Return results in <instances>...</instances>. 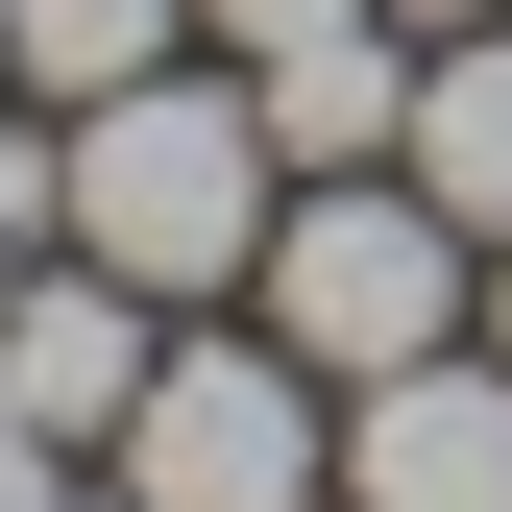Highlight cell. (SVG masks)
Listing matches in <instances>:
<instances>
[{
    "label": "cell",
    "instance_id": "10",
    "mask_svg": "<svg viewBox=\"0 0 512 512\" xmlns=\"http://www.w3.org/2000/svg\"><path fill=\"white\" fill-rule=\"evenodd\" d=\"M220 49H293V25H366V0H196Z\"/></svg>",
    "mask_w": 512,
    "mask_h": 512
},
{
    "label": "cell",
    "instance_id": "14",
    "mask_svg": "<svg viewBox=\"0 0 512 512\" xmlns=\"http://www.w3.org/2000/svg\"><path fill=\"white\" fill-rule=\"evenodd\" d=\"M74 512H147V488H74Z\"/></svg>",
    "mask_w": 512,
    "mask_h": 512
},
{
    "label": "cell",
    "instance_id": "5",
    "mask_svg": "<svg viewBox=\"0 0 512 512\" xmlns=\"http://www.w3.org/2000/svg\"><path fill=\"white\" fill-rule=\"evenodd\" d=\"M342 512H512V366L488 342L366 366V391H342Z\"/></svg>",
    "mask_w": 512,
    "mask_h": 512
},
{
    "label": "cell",
    "instance_id": "12",
    "mask_svg": "<svg viewBox=\"0 0 512 512\" xmlns=\"http://www.w3.org/2000/svg\"><path fill=\"white\" fill-rule=\"evenodd\" d=\"M391 25H415V49H439V25H512V0H391Z\"/></svg>",
    "mask_w": 512,
    "mask_h": 512
},
{
    "label": "cell",
    "instance_id": "3",
    "mask_svg": "<svg viewBox=\"0 0 512 512\" xmlns=\"http://www.w3.org/2000/svg\"><path fill=\"white\" fill-rule=\"evenodd\" d=\"M98 464L147 512H342V391H317L293 342H171Z\"/></svg>",
    "mask_w": 512,
    "mask_h": 512
},
{
    "label": "cell",
    "instance_id": "13",
    "mask_svg": "<svg viewBox=\"0 0 512 512\" xmlns=\"http://www.w3.org/2000/svg\"><path fill=\"white\" fill-rule=\"evenodd\" d=\"M488 366H512V244H488Z\"/></svg>",
    "mask_w": 512,
    "mask_h": 512
},
{
    "label": "cell",
    "instance_id": "7",
    "mask_svg": "<svg viewBox=\"0 0 512 512\" xmlns=\"http://www.w3.org/2000/svg\"><path fill=\"white\" fill-rule=\"evenodd\" d=\"M391 171H415L464 244H512V25H439V49H415V147H391Z\"/></svg>",
    "mask_w": 512,
    "mask_h": 512
},
{
    "label": "cell",
    "instance_id": "11",
    "mask_svg": "<svg viewBox=\"0 0 512 512\" xmlns=\"http://www.w3.org/2000/svg\"><path fill=\"white\" fill-rule=\"evenodd\" d=\"M0 512H74V439H25V415H0Z\"/></svg>",
    "mask_w": 512,
    "mask_h": 512
},
{
    "label": "cell",
    "instance_id": "2",
    "mask_svg": "<svg viewBox=\"0 0 512 512\" xmlns=\"http://www.w3.org/2000/svg\"><path fill=\"white\" fill-rule=\"evenodd\" d=\"M269 342L317 366V391H366V366H439V342H488V244L415 196V171H293V220H269Z\"/></svg>",
    "mask_w": 512,
    "mask_h": 512
},
{
    "label": "cell",
    "instance_id": "6",
    "mask_svg": "<svg viewBox=\"0 0 512 512\" xmlns=\"http://www.w3.org/2000/svg\"><path fill=\"white\" fill-rule=\"evenodd\" d=\"M244 98H269V147H293V171H391V147H415V49H391V0H366V25L244 49Z\"/></svg>",
    "mask_w": 512,
    "mask_h": 512
},
{
    "label": "cell",
    "instance_id": "8",
    "mask_svg": "<svg viewBox=\"0 0 512 512\" xmlns=\"http://www.w3.org/2000/svg\"><path fill=\"white\" fill-rule=\"evenodd\" d=\"M171 49H196V0H0V98H122V74H171Z\"/></svg>",
    "mask_w": 512,
    "mask_h": 512
},
{
    "label": "cell",
    "instance_id": "9",
    "mask_svg": "<svg viewBox=\"0 0 512 512\" xmlns=\"http://www.w3.org/2000/svg\"><path fill=\"white\" fill-rule=\"evenodd\" d=\"M49 269V147H0V293Z\"/></svg>",
    "mask_w": 512,
    "mask_h": 512
},
{
    "label": "cell",
    "instance_id": "1",
    "mask_svg": "<svg viewBox=\"0 0 512 512\" xmlns=\"http://www.w3.org/2000/svg\"><path fill=\"white\" fill-rule=\"evenodd\" d=\"M269 220H293V147H269V98H244V74H196V49L49 122V244H98V269L171 293V317L269 269Z\"/></svg>",
    "mask_w": 512,
    "mask_h": 512
},
{
    "label": "cell",
    "instance_id": "4",
    "mask_svg": "<svg viewBox=\"0 0 512 512\" xmlns=\"http://www.w3.org/2000/svg\"><path fill=\"white\" fill-rule=\"evenodd\" d=\"M147 366H171V293H122L98 244H49V269L0 293V415H25V439H74V464L147 415Z\"/></svg>",
    "mask_w": 512,
    "mask_h": 512
}]
</instances>
